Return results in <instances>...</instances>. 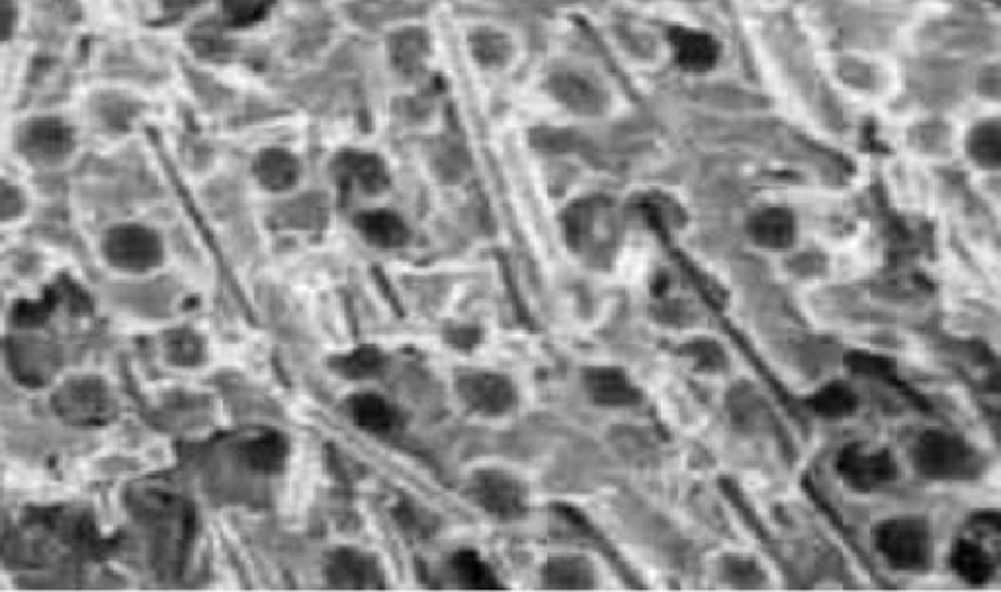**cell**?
I'll return each mask as SVG.
<instances>
[{
    "mask_svg": "<svg viewBox=\"0 0 1001 592\" xmlns=\"http://www.w3.org/2000/svg\"><path fill=\"white\" fill-rule=\"evenodd\" d=\"M915 469L933 481H968L982 473L980 454L962 438L943 430L919 436L914 448Z\"/></svg>",
    "mask_w": 1001,
    "mask_h": 592,
    "instance_id": "obj_1",
    "label": "cell"
},
{
    "mask_svg": "<svg viewBox=\"0 0 1001 592\" xmlns=\"http://www.w3.org/2000/svg\"><path fill=\"white\" fill-rule=\"evenodd\" d=\"M874 546L896 571H925L933 561V538L921 518H894L874 528Z\"/></svg>",
    "mask_w": 1001,
    "mask_h": 592,
    "instance_id": "obj_2",
    "label": "cell"
},
{
    "mask_svg": "<svg viewBox=\"0 0 1001 592\" xmlns=\"http://www.w3.org/2000/svg\"><path fill=\"white\" fill-rule=\"evenodd\" d=\"M837 471L849 489L871 493L896 481L898 464L888 450H869L865 444L853 442L839 452Z\"/></svg>",
    "mask_w": 1001,
    "mask_h": 592,
    "instance_id": "obj_3",
    "label": "cell"
},
{
    "mask_svg": "<svg viewBox=\"0 0 1001 592\" xmlns=\"http://www.w3.org/2000/svg\"><path fill=\"white\" fill-rule=\"evenodd\" d=\"M470 495L479 508L501 520L523 516L526 507L523 485L501 469L476 471L470 481Z\"/></svg>",
    "mask_w": 1001,
    "mask_h": 592,
    "instance_id": "obj_4",
    "label": "cell"
},
{
    "mask_svg": "<svg viewBox=\"0 0 1001 592\" xmlns=\"http://www.w3.org/2000/svg\"><path fill=\"white\" fill-rule=\"evenodd\" d=\"M104 254L110 264L122 270L145 272L163 260V245L153 231L137 225H124L106 235Z\"/></svg>",
    "mask_w": 1001,
    "mask_h": 592,
    "instance_id": "obj_5",
    "label": "cell"
},
{
    "mask_svg": "<svg viewBox=\"0 0 1001 592\" xmlns=\"http://www.w3.org/2000/svg\"><path fill=\"white\" fill-rule=\"evenodd\" d=\"M55 411L69 423L102 424L110 419L112 399L96 380L71 381L53 399Z\"/></svg>",
    "mask_w": 1001,
    "mask_h": 592,
    "instance_id": "obj_6",
    "label": "cell"
},
{
    "mask_svg": "<svg viewBox=\"0 0 1001 592\" xmlns=\"http://www.w3.org/2000/svg\"><path fill=\"white\" fill-rule=\"evenodd\" d=\"M458 395L468 409L485 417L509 413L517 403V391L505 376L491 372H468L458 381Z\"/></svg>",
    "mask_w": 1001,
    "mask_h": 592,
    "instance_id": "obj_7",
    "label": "cell"
},
{
    "mask_svg": "<svg viewBox=\"0 0 1001 592\" xmlns=\"http://www.w3.org/2000/svg\"><path fill=\"white\" fill-rule=\"evenodd\" d=\"M73 147V129L55 118L34 120L20 133L22 153L36 163H57L65 159Z\"/></svg>",
    "mask_w": 1001,
    "mask_h": 592,
    "instance_id": "obj_8",
    "label": "cell"
},
{
    "mask_svg": "<svg viewBox=\"0 0 1001 592\" xmlns=\"http://www.w3.org/2000/svg\"><path fill=\"white\" fill-rule=\"evenodd\" d=\"M327 577L337 589H382L384 585L378 563L356 550L335 551L327 563Z\"/></svg>",
    "mask_w": 1001,
    "mask_h": 592,
    "instance_id": "obj_9",
    "label": "cell"
},
{
    "mask_svg": "<svg viewBox=\"0 0 1001 592\" xmlns=\"http://www.w3.org/2000/svg\"><path fill=\"white\" fill-rule=\"evenodd\" d=\"M583 383L593 403L601 407H636L642 391L618 368H587Z\"/></svg>",
    "mask_w": 1001,
    "mask_h": 592,
    "instance_id": "obj_10",
    "label": "cell"
},
{
    "mask_svg": "<svg viewBox=\"0 0 1001 592\" xmlns=\"http://www.w3.org/2000/svg\"><path fill=\"white\" fill-rule=\"evenodd\" d=\"M675 61L681 69L689 73H706L710 71L720 57V45L704 32L673 28L669 32Z\"/></svg>",
    "mask_w": 1001,
    "mask_h": 592,
    "instance_id": "obj_11",
    "label": "cell"
},
{
    "mask_svg": "<svg viewBox=\"0 0 1001 592\" xmlns=\"http://www.w3.org/2000/svg\"><path fill=\"white\" fill-rule=\"evenodd\" d=\"M747 235L761 249H788L796 235L794 215L786 208H763L749 217Z\"/></svg>",
    "mask_w": 1001,
    "mask_h": 592,
    "instance_id": "obj_12",
    "label": "cell"
},
{
    "mask_svg": "<svg viewBox=\"0 0 1001 592\" xmlns=\"http://www.w3.org/2000/svg\"><path fill=\"white\" fill-rule=\"evenodd\" d=\"M337 176L345 186H358L364 194H378L388 186L384 163L366 153H345L337 159Z\"/></svg>",
    "mask_w": 1001,
    "mask_h": 592,
    "instance_id": "obj_13",
    "label": "cell"
},
{
    "mask_svg": "<svg viewBox=\"0 0 1001 592\" xmlns=\"http://www.w3.org/2000/svg\"><path fill=\"white\" fill-rule=\"evenodd\" d=\"M354 225L358 233L374 247L397 249L409 239V231L399 215L392 212H364L356 215Z\"/></svg>",
    "mask_w": 1001,
    "mask_h": 592,
    "instance_id": "obj_14",
    "label": "cell"
},
{
    "mask_svg": "<svg viewBox=\"0 0 1001 592\" xmlns=\"http://www.w3.org/2000/svg\"><path fill=\"white\" fill-rule=\"evenodd\" d=\"M255 172L264 188L272 192H284L296 186L300 178V163L286 151L268 149L259 155Z\"/></svg>",
    "mask_w": 1001,
    "mask_h": 592,
    "instance_id": "obj_15",
    "label": "cell"
},
{
    "mask_svg": "<svg viewBox=\"0 0 1001 592\" xmlns=\"http://www.w3.org/2000/svg\"><path fill=\"white\" fill-rule=\"evenodd\" d=\"M951 563L958 577L970 585H984L994 577L996 563L990 553L972 540H958Z\"/></svg>",
    "mask_w": 1001,
    "mask_h": 592,
    "instance_id": "obj_16",
    "label": "cell"
},
{
    "mask_svg": "<svg viewBox=\"0 0 1001 592\" xmlns=\"http://www.w3.org/2000/svg\"><path fill=\"white\" fill-rule=\"evenodd\" d=\"M349 413L356 426L374 434H384L397 424V413L393 411L392 405L374 393H360L350 397Z\"/></svg>",
    "mask_w": 1001,
    "mask_h": 592,
    "instance_id": "obj_17",
    "label": "cell"
},
{
    "mask_svg": "<svg viewBox=\"0 0 1001 592\" xmlns=\"http://www.w3.org/2000/svg\"><path fill=\"white\" fill-rule=\"evenodd\" d=\"M288 444L278 432H266L243 444V458L255 471L264 475L280 473L286 464Z\"/></svg>",
    "mask_w": 1001,
    "mask_h": 592,
    "instance_id": "obj_18",
    "label": "cell"
},
{
    "mask_svg": "<svg viewBox=\"0 0 1001 592\" xmlns=\"http://www.w3.org/2000/svg\"><path fill=\"white\" fill-rule=\"evenodd\" d=\"M806 405L824 419H845L857 411L859 399L845 381H831L810 395Z\"/></svg>",
    "mask_w": 1001,
    "mask_h": 592,
    "instance_id": "obj_19",
    "label": "cell"
},
{
    "mask_svg": "<svg viewBox=\"0 0 1001 592\" xmlns=\"http://www.w3.org/2000/svg\"><path fill=\"white\" fill-rule=\"evenodd\" d=\"M968 155L982 169L996 170L1001 165V124L988 120L974 127L968 135Z\"/></svg>",
    "mask_w": 1001,
    "mask_h": 592,
    "instance_id": "obj_20",
    "label": "cell"
},
{
    "mask_svg": "<svg viewBox=\"0 0 1001 592\" xmlns=\"http://www.w3.org/2000/svg\"><path fill=\"white\" fill-rule=\"evenodd\" d=\"M454 573L464 589L472 591H499L503 589L495 577V573L481 561L476 551H458L452 559Z\"/></svg>",
    "mask_w": 1001,
    "mask_h": 592,
    "instance_id": "obj_21",
    "label": "cell"
},
{
    "mask_svg": "<svg viewBox=\"0 0 1001 592\" xmlns=\"http://www.w3.org/2000/svg\"><path fill=\"white\" fill-rule=\"evenodd\" d=\"M384 354L376 346H360L354 352L337 356L331 368L347 380H364L378 376L384 368Z\"/></svg>",
    "mask_w": 1001,
    "mask_h": 592,
    "instance_id": "obj_22",
    "label": "cell"
},
{
    "mask_svg": "<svg viewBox=\"0 0 1001 592\" xmlns=\"http://www.w3.org/2000/svg\"><path fill=\"white\" fill-rule=\"evenodd\" d=\"M845 366L853 372V374H859V376H869V378H876V380L888 381L890 385L906 391V395L910 393V389L906 385H902L898 381V376H896V364L894 360L886 358V356H880V354H869V352H861V350H853V352H847L845 358H843ZM912 395V393H910Z\"/></svg>",
    "mask_w": 1001,
    "mask_h": 592,
    "instance_id": "obj_23",
    "label": "cell"
},
{
    "mask_svg": "<svg viewBox=\"0 0 1001 592\" xmlns=\"http://www.w3.org/2000/svg\"><path fill=\"white\" fill-rule=\"evenodd\" d=\"M392 55L395 65L403 73H415L427 55V38L423 32L411 30L395 36L392 42Z\"/></svg>",
    "mask_w": 1001,
    "mask_h": 592,
    "instance_id": "obj_24",
    "label": "cell"
},
{
    "mask_svg": "<svg viewBox=\"0 0 1001 592\" xmlns=\"http://www.w3.org/2000/svg\"><path fill=\"white\" fill-rule=\"evenodd\" d=\"M274 0H225V16L233 26H249L268 12Z\"/></svg>",
    "mask_w": 1001,
    "mask_h": 592,
    "instance_id": "obj_25",
    "label": "cell"
},
{
    "mask_svg": "<svg viewBox=\"0 0 1001 592\" xmlns=\"http://www.w3.org/2000/svg\"><path fill=\"white\" fill-rule=\"evenodd\" d=\"M546 579L552 587H579V581L585 579V565L577 559H554L546 569Z\"/></svg>",
    "mask_w": 1001,
    "mask_h": 592,
    "instance_id": "obj_26",
    "label": "cell"
},
{
    "mask_svg": "<svg viewBox=\"0 0 1001 592\" xmlns=\"http://www.w3.org/2000/svg\"><path fill=\"white\" fill-rule=\"evenodd\" d=\"M554 85H556V92L560 94V98L566 100L569 106L589 108L595 102L593 90L577 77H562Z\"/></svg>",
    "mask_w": 1001,
    "mask_h": 592,
    "instance_id": "obj_27",
    "label": "cell"
},
{
    "mask_svg": "<svg viewBox=\"0 0 1001 592\" xmlns=\"http://www.w3.org/2000/svg\"><path fill=\"white\" fill-rule=\"evenodd\" d=\"M474 51H476V57L481 59L483 63L493 65V63H501L507 57L509 43L497 34H479L478 38H474Z\"/></svg>",
    "mask_w": 1001,
    "mask_h": 592,
    "instance_id": "obj_28",
    "label": "cell"
},
{
    "mask_svg": "<svg viewBox=\"0 0 1001 592\" xmlns=\"http://www.w3.org/2000/svg\"><path fill=\"white\" fill-rule=\"evenodd\" d=\"M18 12L12 0H0V42L8 40L16 30Z\"/></svg>",
    "mask_w": 1001,
    "mask_h": 592,
    "instance_id": "obj_29",
    "label": "cell"
},
{
    "mask_svg": "<svg viewBox=\"0 0 1001 592\" xmlns=\"http://www.w3.org/2000/svg\"><path fill=\"white\" fill-rule=\"evenodd\" d=\"M18 192L14 188H8L4 184H0V217H4L6 213L18 212Z\"/></svg>",
    "mask_w": 1001,
    "mask_h": 592,
    "instance_id": "obj_30",
    "label": "cell"
}]
</instances>
